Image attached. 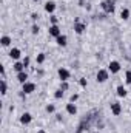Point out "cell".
<instances>
[{
    "label": "cell",
    "instance_id": "cell-19",
    "mask_svg": "<svg viewBox=\"0 0 131 133\" xmlns=\"http://www.w3.org/2000/svg\"><path fill=\"white\" fill-rule=\"evenodd\" d=\"M0 84H2V96H5V95L8 93V85H6V81H5V79H2V81H0Z\"/></svg>",
    "mask_w": 131,
    "mask_h": 133
},
{
    "label": "cell",
    "instance_id": "cell-9",
    "mask_svg": "<svg viewBox=\"0 0 131 133\" xmlns=\"http://www.w3.org/2000/svg\"><path fill=\"white\" fill-rule=\"evenodd\" d=\"M31 121H33V115L31 113H23L22 116H20V124H23V125H28V124H31Z\"/></svg>",
    "mask_w": 131,
    "mask_h": 133
},
{
    "label": "cell",
    "instance_id": "cell-12",
    "mask_svg": "<svg viewBox=\"0 0 131 133\" xmlns=\"http://www.w3.org/2000/svg\"><path fill=\"white\" fill-rule=\"evenodd\" d=\"M56 42H57L59 46H66V45H68V37H66L65 34H60V36L56 39Z\"/></svg>",
    "mask_w": 131,
    "mask_h": 133
},
{
    "label": "cell",
    "instance_id": "cell-29",
    "mask_svg": "<svg viewBox=\"0 0 131 133\" xmlns=\"http://www.w3.org/2000/svg\"><path fill=\"white\" fill-rule=\"evenodd\" d=\"M39 30H40V28H39L37 25H33V28H31V33H33V34H39Z\"/></svg>",
    "mask_w": 131,
    "mask_h": 133
},
{
    "label": "cell",
    "instance_id": "cell-27",
    "mask_svg": "<svg viewBox=\"0 0 131 133\" xmlns=\"http://www.w3.org/2000/svg\"><path fill=\"white\" fill-rule=\"evenodd\" d=\"M22 62H23L25 68H26V66H30V57H28V56H26V57H23V59H22Z\"/></svg>",
    "mask_w": 131,
    "mask_h": 133
},
{
    "label": "cell",
    "instance_id": "cell-17",
    "mask_svg": "<svg viewBox=\"0 0 131 133\" xmlns=\"http://www.w3.org/2000/svg\"><path fill=\"white\" fill-rule=\"evenodd\" d=\"M120 19H122V20H128V19H130V9H128V8H123V9L120 11Z\"/></svg>",
    "mask_w": 131,
    "mask_h": 133
},
{
    "label": "cell",
    "instance_id": "cell-7",
    "mask_svg": "<svg viewBox=\"0 0 131 133\" xmlns=\"http://www.w3.org/2000/svg\"><path fill=\"white\" fill-rule=\"evenodd\" d=\"M48 33H49V36H51V37L57 39V37L62 34V31H60L59 25H51V26H49V30H48Z\"/></svg>",
    "mask_w": 131,
    "mask_h": 133
},
{
    "label": "cell",
    "instance_id": "cell-32",
    "mask_svg": "<svg viewBox=\"0 0 131 133\" xmlns=\"http://www.w3.org/2000/svg\"><path fill=\"white\" fill-rule=\"evenodd\" d=\"M37 133H45V130H39Z\"/></svg>",
    "mask_w": 131,
    "mask_h": 133
},
{
    "label": "cell",
    "instance_id": "cell-8",
    "mask_svg": "<svg viewBox=\"0 0 131 133\" xmlns=\"http://www.w3.org/2000/svg\"><path fill=\"white\" fill-rule=\"evenodd\" d=\"M85 30H86V25H85V23H82V22H79V20L74 23V33L76 34H83Z\"/></svg>",
    "mask_w": 131,
    "mask_h": 133
},
{
    "label": "cell",
    "instance_id": "cell-28",
    "mask_svg": "<svg viewBox=\"0 0 131 133\" xmlns=\"http://www.w3.org/2000/svg\"><path fill=\"white\" fill-rule=\"evenodd\" d=\"M77 99H79V95H77V93H74V95H71V98H69V102H76Z\"/></svg>",
    "mask_w": 131,
    "mask_h": 133
},
{
    "label": "cell",
    "instance_id": "cell-11",
    "mask_svg": "<svg viewBox=\"0 0 131 133\" xmlns=\"http://www.w3.org/2000/svg\"><path fill=\"white\" fill-rule=\"evenodd\" d=\"M45 11H46L48 14H53V12L56 11V3H54L53 0L46 2V3H45Z\"/></svg>",
    "mask_w": 131,
    "mask_h": 133
},
{
    "label": "cell",
    "instance_id": "cell-30",
    "mask_svg": "<svg viewBox=\"0 0 131 133\" xmlns=\"http://www.w3.org/2000/svg\"><path fill=\"white\" fill-rule=\"evenodd\" d=\"M0 73H2V79H5V74H6V71H5V66H0Z\"/></svg>",
    "mask_w": 131,
    "mask_h": 133
},
{
    "label": "cell",
    "instance_id": "cell-1",
    "mask_svg": "<svg viewBox=\"0 0 131 133\" xmlns=\"http://www.w3.org/2000/svg\"><path fill=\"white\" fill-rule=\"evenodd\" d=\"M100 6H102V9H103L105 14H113V12L116 11L114 0H103V2L100 3Z\"/></svg>",
    "mask_w": 131,
    "mask_h": 133
},
{
    "label": "cell",
    "instance_id": "cell-5",
    "mask_svg": "<svg viewBox=\"0 0 131 133\" xmlns=\"http://www.w3.org/2000/svg\"><path fill=\"white\" fill-rule=\"evenodd\" d=\"M108 71H110L111 74L119 73V71H120V64H119L117 61H111V62H110V65H108Z\"/></svg>",
    "mask_w": 131,
    "mask_h": 133
},
{
    "label": "cell",
    "instance_id": "cell-16",
    "mask_svg": "<svg viewBox=\"0 0 131 133\" xmlns=\"http://www.w3.org/2000/svg\"><path fill=\"white\" fill-rule=\"evenodd\" d=\"M11 37L9 36H2V39H0V43H2V46H9L11 45Z\"/></svg>",
    "mask_w": 131,
    "mask_h": 133
},
{
    "label": "cell",
    "instance_id": "cell-10",
    "mask_svg": "<svg viewBox=\"0 0 131 133\" xmlns=\"http://www.w3.org/2000/svg\"><path fill=\"white\" fill-rule=\"evenodd\" d=\"M9 57H11L12 61H20V57H22V51H20L19 48H12V50L9 51Z\"/></svg>",
    "mask_w": 131,
    "mask_h": 133
},
{
    "label": "cell",
    "instance_id": "cell-2",
    "mask_svg": "<svg viewBox=\"0 0 131 133\" xmlns=\"http://www.w3.org/2000/svg\"><path fill=\"white\" fill-rule=\"evenodd\" d=\"M108 77H110V71H108V70H99L97 74H96V81H97L99 84L106 82V81H108Z\"/></svg>",
    "mask_w": 131,
    "mask_h": 133
},
{
    "label": "cell",
    "instance_id": "cell-13",
    "mask_svg": "<svg viewBox=\"0 0 131 133\" xmlns=\"http://www.w3.org/2000/svg\"><path fill=\"white\" fill-rule=\"evenodd\" d=\"M66 113H69V115H72V116L77 113V107H76V104H74V102L66 104Z\"/></svg>",
    "mask_w": 131,
    "mask_h": 133
},
{
    "label": "cell",
    "instance_id": "cell-3",
    "mask_svg": "<svg viewBox=\"0 0 131 133\" xmlns=\"http://www.w3.org/2000/svg\"><path fill=\"white\" fill-rule=\"evenodd\" d=\"M22 91L25 93V95H31L35 91V84L34 82H25V84H22Z\"/></svg>",
    "mask_w": 131,
    "mask_h": 133
},
{
    "label": "cell",
    "instance_id": "cell-20",
    "mask_svg": "<svg viewBox=\"0 0 131 133\" xmlns=\"http://www.w3.org/2000/svg\"><path fill=\"white\" fill-rule=\"evenodd\" d=\"M45 59H46L45 53H39V54H37V59H35V61H37V64L40 65V64H43V62H45Z\"/></svg>",
    "mask_w": 131,
    "mask_h": 133
},
{
    "label": "cell",
    "instance_id": "cell-22",
    "mask_svg": "<svg viewBox=\"0 0 131 133\" xmlns=\"http://www.w3.org/2000/svg\"><path fill=\"white\" fill-rule=\"evenodd\" d=\"M125 82H127L128 85H131V70H128V71L125 73Z\"/></svg>",
    "mask_w": 131,
    "mask_h": 133
},
{
    "label": "cell",
    "instance_id": "cell-4",
    "mask_svg": "<svg viewBox=\"0 0 131 133\" xmlns=\"http://www.w3.org/2000/svg\"><path fill=\"white\" fill-rule=\"evenodd\" d=\"M57 74H59L60 82H66V81L69 79V76H71V73H69L66 68H59V70H57Z\"/></svg>",
    "mask_w": 131,
    "mask_h": 133
},
{
    "label": "cell",
    "instance_id": "cell-26",
    "mask_svg": "<svg viewBox=\"0 0 131 133\" xmlns=\"http://www.w3.org/2000/svg\"><path fill=\"white\" fill-rule=\"evenodd\" d=\"M57 22H59V19H57V16H51V25H57Z\"/></svg>",
    "mask_w": 131,
    "mask_h": 133
},
{
    "label": "cell",
    "instance_id": "cell-14",
    "mask_svg": "<svg viewBox=\"0 0 131 133\" xmlns=\"http://www.w3.org/2000/svg\"><path fill=\"white\" fill-rule=\"evenodd\" d=\"M12 70H14L16 73L25 71V65H23V62H20V61H16V62H14V65H12Z\"/></svg>",
    "mask_w": 131,
    "mask_h": 133
},
{
    "label": "cell",
    "instance_id": "cell-25",
    "mask_svg": "<svg viewBox=\"0 0 131 133\" xmlns=\"http://www.w3.org/2000/svg\"><path fill=\"white\" fill-rule=\"evenodd\" d=\"M46 111H48V113H54V111H56V107H54L53 104H49V105H46Z\"/></svg>",
    "mask_w": 131,
    "mask_h": 133
},
{
    "label": "cell",
    "instance_id": "cell-15",
    "mask_svg": "<svg viewBox=\"0 0 131 133\" xmlns=\"http://www.w3.org/2000/svg\"><path fill=\"white\" fill-rule=\"evenodd\" d=\"M17 81H19L20 84H25V82H28V74H26L25 71H20V73H17Z\"/></svg>",
    "mask_w": 131,
    "mask_h": 133
},
{
    "label": "cell",
    "instance_id": "cell-18",
    "mask_svg": "<svg viewBox=\"0 0 131 133\" xmlns=\"http://www.w3.org/2000/svg\"><path fill=\"white\" fill-rule=\"evenodd\" d=\"M117 96H119V98H125V96H127V88H125L123 85H119V87H117Z\"/></svg>",
    "mask_w": 131,
    "mask_h": 133
},
{
    "label": "cell",
    "instance_id": "cell-31",
    "mask_svg": "<svg viewBox=\"0 0 131 133\" xmlns=\"http://www.w3.org/2000/svg\"><path fill=\"white\" fill-rule=\"evenodd\" d=\"M31 19H33V20H37V19H39V14H37V12H33V14H31Z\"/></svg>",
    "mask_w": 131,
    "mask_h": 133
},
{
    "label": "cell",
    "instance_id": "cell-33",
    "mask_svg": "<svg viewBox=\"0 0 131 133\" xmlns=\"http://www.w3.org/2000/svg\"><path fill=\"white\" fill-rule=\"evenodd\" d=\"M34 2H40V0H34Z\"/></svg>",
    "mask_w": 131,
    "mask_h": 133
},
{
    "label": "cell",
    "instance_id": "cell-21",
    "mask_svg": "<svg viewBox=\"0 0 131 133\" xmlns=\"http://www.w3.org/2000/svg\"><path fill=\"white\" fill-rule=\"evenodd\" d=\"M63 93H65V91L59 88V90H56V93H54V98H56V99H62V98H63Z\"/></svg>",
    "mask_w": 131,
    "mask_h": 133
},
{
    "label": "cell",
    "instance_id": "cell-6",
    "mask_svg": "<svg viewBox=\"0 0 131 133\" xmlns=\"http://www.w3.org/2000/svg\"><path fill=\"white\" fill-rule=\"evenodd\" d=\"M111 113L114 115V116H119L120 113H122V105H120V102H111Z\"/></svg>",
    "mask_w": 131,
    "mask_h": 133
},
{
    "label": "cell",
    "instance_id": "cell-23",
    "mask_svg": "<svg viewBox=\"0 0 131 133\" xmlns=\"http://www.w3.org/2000/svg\"><path fill=\"white\" fill-rule=\"evenodd\" d=\"M79 84H80V87H82V88H86V85H88V81H86L85 77H80V79H79Z\"/></svg>",
    "mask_w": 131,
    "mask_h": 133
},
{
    "label": "cell",
    "instance_id": "cell-34",
    "mask_svg": "<svg viewBox=\"0 0 131 133\" xmlns=\"http://www.w3.org/2000/svg\"><path fill=\"white\" fill-rule=\"evenodd\" d=\"M94 133H99V132H94Z\"/></svg>",
    "mask_w": 131,
    "mask_h": 133
},
{
    "label": "cell",
    "instance_id": "cell-24",
    "mask_svg": "<svg viewBox=\"0 0 131 133\" xmlns=\"http://www.w3.org/2000/svg\"><path fill=\"white\" fill-rule=\"evenodd\" d=\"M68 88H69V84H68V81H66V82H60V90L66 91Z\"/></svg>",
    "mask_w": 131,
    "mask_h": 133
}]
</instances>
